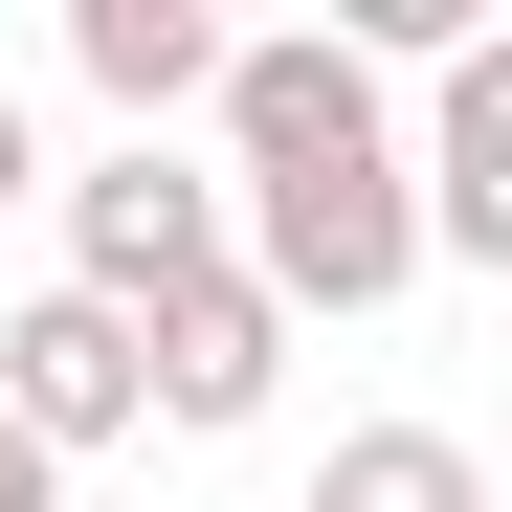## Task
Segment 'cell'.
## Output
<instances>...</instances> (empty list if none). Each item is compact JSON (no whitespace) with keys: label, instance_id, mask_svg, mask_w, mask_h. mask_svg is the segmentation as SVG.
Returning <instances> with one entry per match:
<instances>
[{"label":"cell","instance_id":"6da1fadb","mask_svg":"<svg viewBox=\"0 0 512 512\" xmlns=\"http://www.w3.org/2000/svg\"><path fill=\"white\" fill-rule=\"evenodd\" d=\"M201 268H223V179H201L179 134H112L90 179H67V290H90V312H156V290H201Z\"/></svg>","mask_w":512,"mask_h":512},{"label":"cell","instance_id":"7a4b0ae2","mask_svg":"<svg viewBox=\"0 0 512 512\" xmlns=\"http://www.w3.org/2000/svg\"><path fill=\"white\" fill-rule=\"evenodd\" d=\"M0 446H45V468L134 446V312H90V290H23V312H0Z\"/></svg>","mask_w":512,"mask_h":512},{"label":"cell","instance_id":"3957f363","mask_svg":"<svg viewBox=\"0 0 512 512\" xmlns=\"http://www.w3.org/2000/svg\"><path fill=\"white\" fill-rule=\"evenodd\" d=\"M223 179H290V156H334V134H401L379 112V67L357 45H312V23H223Z\"/></svg>","mask_w":512,"mask_h":512},{"label":"cell","instance_id":"277c9868","mask_svg":"<svg viewBox=\"0 0 512 512\" xmlns=\"http://www.w3.org/2000/svg\"><path fill=\"white\" fill-rule=\"evenodd\" d=\"M268 379H290V312L245 290V268H201V290H156L134 312V423H268Z\"/></svg>","mask_w":512,"mask_h":512},{"label":"cell","instance_id":"5b68a950","mask_svg":"<svg viewBox=\"0 0 512 512\" xmlns=\"http://www.w3.org/2000/svg\"><path fill=\"white\" fill-rule=\"evenodd\" d=\"M67 67H90L134 134H179V112L223 90V23H201V0H67Z\"/></svg>","mask_w":512,"mask_h":512},{"label":"cell","instance_id":"8992f818","mask_svg":"<svg viewBox=\"0 0 512 512\" xmlns=\"http://www.w3.org/2000/svg\"><path fill=\"white\" fill-rule=\"evenodd\" d=\"M312 512H490V446H468V423H334Z\"/></svg>","mask_w":512,"mask_h":512},{"label":"cell","instance_id":"52a82bcc","mask_svg":"<svg viewBox=\"0 0 512 512\" xmlns=\"http://www.w3.org/2000/svg\"><path fill=\"white\" fill-rule=\"evenodd\" d=\"M0 201H45V134H23V90H0Z\"/></svg>","mask_w":512,"mask_h":512},{"label":"cell","instance_id":"ba28073f","mask_svg":"<svg viewBox=\"0 0 512 512\" xmlns=\"http://www.w3.org/2000/svg\"><path fill=\"white\" fill-rule=\"evenodd\" d=\"M0 512H67V468H45V446H0Z\"/></svg>","mask_w":512,"mask_h":512}]
</instances>
